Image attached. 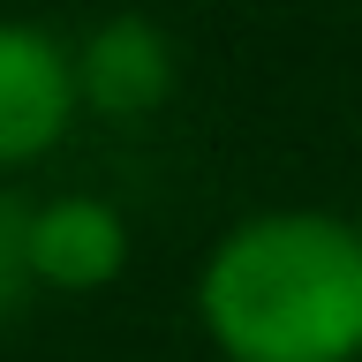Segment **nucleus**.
Segmentation results:
<instances>
[{"label": "nucleus", "mask_w": 362, "mask_h": 362, "mask_svg": "<svg viewBox=\"0 0 362 362\" xmlns=\"http://www.w3.org/2000/svg\"><path fill=\"white\" fill-rule=\"evenodd\" d=\"M30 257H38V287L90 294V287H106V279H121L129 226L98 197H53L38 211V226H30Z\"/></svg>", "instance_id": "4"}, {"label": "nucleus", "mask_w": 362, "mask_h": 362, "mask_svg": "<svg viewBox=\"0 0 362 362\" xmlns=\"http://www.w3.org/2000/svg\"><path fill=\"white\" fill-rule=\"evenodd\" d=\"M30 226H38V211L23 197H8L0 189V325L30 302V287H38V257H30Z\"/></svg>", "instance_id": "5"}, {"label": "nucleus", "mask_w": 362, "mask_h": 362, "mask_svg": "<svg viewBox=\"0 0 362 362\" xmlns=\"http://www.w3.org/2000/svg\"><path fill=\"white\" fill-rule=\"evenodd\" d=\"M83 106L76 61L30 23H0V166L53 151Z\"/></svg>", "instance_id": "2"}, {"label": "nucleus", "mask_w": 362, "mask_h": 362, "mask_svg": "<svg viewBox=\"0 0 362 362\" xmlns=\"http://www.w3.org/2000/svg\"><path fill=\"white\" fill-rule=\"evenodd\" d=\"M76 83H83V106L113 113V121H144L174 90V45L151 16H113L83 38Z\"/></svg>", "instance_id": "3"}, {"label": "nucleus", "mask_w": 362, "mask_h": 362, "mask_svg": "<svg viewBox=\"0 0 362 362\" xmlns=\"http://www.w3.org/2000/svg\"><path fill=\"white\" fill-rule=\"evenodd\" d=\"M226 362H362V226L332 211H264L234 226L197 279Z\"/></svg>", "instance_id": "1"}]
</instances>
